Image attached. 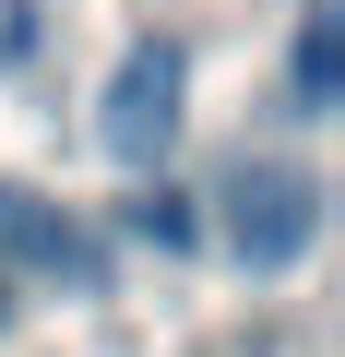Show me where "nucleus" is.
<instances>
[{"label": "nucleus", "mask_w": 345, "mask_h": 357, "mask_svg": "<svg viewBox=\"0 0 345 357\" xmlns=\"http://www.w3.org/2000/svg\"><path fill=\"white\" fill-rule=\"evenodd\" d=\"M286 84H298V119H333V107H345V0H309V13H298Z\"/></svg>", "instance_id": "4"}, {"label": "nucleus", "mask_w": 345, "mask_h": 357, "mask_svg": "<svg viewBox=\"0 0 345 357\" xmlns=\"http://www.w3.org/2000/svg\"><path fill=\"white\" fill-rule=\"evenodd\" d=\"M0 274H48V286H72V298H107V250H95L60 203L13 191V178H0Z\"/></svg>", "instance_id": "3"}, {"label": "nucleus", "mask_w": 345, "mask_h": 357, "mask_svg": "<svg viewBox=\"0 0 345 357\" xmlns=\"http://www.w3.org/2000/svg\"><path fill=\"white\" fill-rule=\"evenodd\" d=\"M191 119V48L179 36H143L119 72H107V107H95V143L119 167H167V143H179Z\"/></svg>", "instance_id": "2"}, {"label": "nucleus", "mask_w": 345, "mask_h": 357, "mask_svg": "<svg viewBox=\"0 0 345 357\" xmlns=\"http://www.w3.org/2000/svg\"><path fill=\"white\" fill-rule=\"evenodd\" d=\"M215 203H227L215 227H227V262H238V274H298L309 238H321V178H309L298 155H238Z\"/></svg>", "instance_id": "1"}, {"label": "nucleus", "mask_w": 345, "mask_h": 357, "mask_svg": "<svg viewBox=\"0 0 345 357\" xmlns=\"http://www.w3.org/2000/svg\"><path fill=\"white\" fill-rule=\"evenodd\" d=\"M119 227H131L143 250H191V238H203V215H191V191H167V178H143Z\"/></svg>", "instance_id": "5"}, {"label": "nucleus", "mask_w": 345, "mask_h": 357, "mask_svg": "<svg viewBox=\"0 0 345 357\" xmlns=\"http://www.w3.org/2000/svg\"><path fill=\"white\" fill-rule=\"evenodd\" d=\"M0 60H13V24H0Z\"/></svg>", "instance_id": "7"}, {"label": "nucleus", "mask_w": 345, "mask_h": 357, "mask_svg": "<svg viewBox=\"0 0 345 357\" xmlns=\"http://www.w3.org/2000/svg\"><path fill=\"white\" fill-rule=\"evenodd\" d=\"M0 321H13V274H0Z\"/></svg>", "instance_id": "6"}]
</instances>
